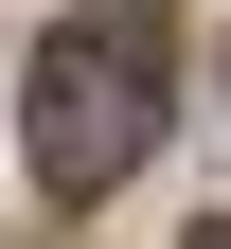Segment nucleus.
I'll use <instances>...</instances> for the list:
<instances>
[{
  "label": "nucleus",
  "mask_w": 231,
  "mask_h": 249,
  "mask_svg": "<svg viewBox=\"0 0 231 249\" xmlns=\"http://www.w3.org/2000/svg\"><path fill=\"white\" fill-rule=\"evenodd\" d=\"M142 142H160V18H142V0L53 18V53H36V178L89 213V196L142 178Z\"/></svg>",
  "instance_id": "1"
},
{
  "label": "nucleus",
  "mask_w": 231,
  "mask_h": 249,
  "mask_svg": "<svg viewBox=\"0 0 231 249\" xmlns=\"http://www.w3.org/2000/svg\"><path fill=\"white\" fill-rule=\"evenodd\" d=\"M195 249H231V213H213V231H195Z\"/></svg>",
  "instance_id": "2"
}]
</instances>
